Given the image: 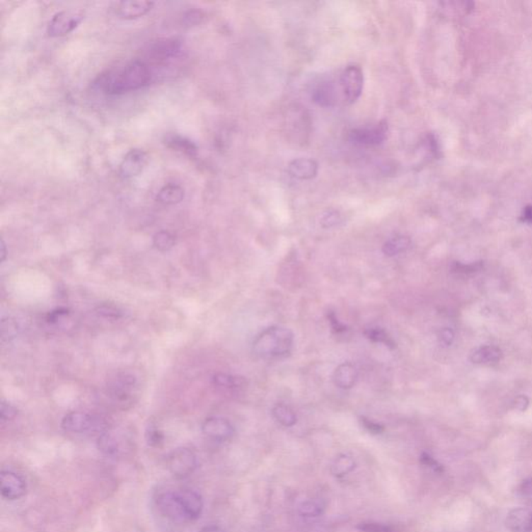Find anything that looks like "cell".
I'll return each mask as SVG.
<instances>
[{
    "label": "cell",
    "instance_id": "obj_41",
    "mask_svg": "<svg viewBox=\"0 0 532 532\" xmlns=\"http://www.w3.org/2000/svg\"><path fill=\"white\" fill-rule=\"evenodd\" d=\"M528 405L529 400L526 396H519V398H516L515 407L516 410H519V411H525V410L527 409V407H528Z\"/></svg>",
    "mask_w": 532,
    "mask_h": 532
},
{
    "label": "cell",
    "instance_id": "obj_20",
    "mask_svg": "<svg viewBox=\"0 0 532 532\" xmlns=\"http://www.w3.org/2000/svg\"><path fill=\"white\" fill-rule=\"evenodd\" d=\"M119 438L112 432H103L98 438V449L108 456H119L122 446Z\"/></svg>",
    "mask_w": 532,
    "mask_h": 532
},
{
    "label": "cell",
    "instance_id": "obj_43",
    "mask_svg": "<svg viewBox=\"0 0 532 532\" xmlns=\"http://www.w3.org/2000/svg\"><path fill=\"white\" fill-rule=\"evenodd\" d=\"M198 532H226L221 527L216 526V525H208V526L203 527L200 529Z\"/></svg>",
    "mask_w": 532,
    "mask_h": 532
},
{
    "label": "cell",
    "instance_id": "obj_31",
    "mask_svg": "<svg viewBox=\"0 0 532 532\" xmlns=\"http://www.w3.org/2000/svg\"><path fill=\"white\" fill-rule=\"evenodd\" d=\"M147 441L151 446H161L163 442V432L157 429L156 427H150L147 432Z\"/></svg>",
    "mask_w": 532,
    "mask_h": 532
},
{
    "label": "cell",
    "instance_id": "obj_40",
    "mask_svg": "<svg viewBox=\"0 0 532 532\" xmlns=\"http://www.w3.org/2000/svg\"><path fill=\"white\" fill-rule=\"evenodd\" d=\"M439 338H440V341L443 345H450L454 339L453 332L450 329H443L442 331L440 332V335H439Z\"/></svg>",
    "mask_w": 532,
    "mask_h": 532
},
{
    "label": "cell",
    "instance_id": "obj_24",
    "mask_svg": "<svg viewBox=\"0 0 532 532\" xmlns=\"http://www.w3.org/2000/svg\"><path fill=\"white\" fill-rule=\"evenodd\" d=\"M166 144L172 149L180 151L190 156H195L198 152V148L190 139L180 137V135H170L166 139Z\"/></svg>",
    "mask_w": 532,
    "mask_h": 532
},
{
    "label": "cell",
    "instance_id": "obj_2",
    "mask_svg": "<svg viewBox=\"0 0 532 532\" xmlns=\"http://www.w3.org/2000/svg\"><path fill=\"white\" fill-rule=\"evenodd\" d=\"M294 334L286 328L272 327L265 330L253 342V352L260 358H282L290 354Z\"/></svg>",
    "mask_w": 532,
    "mask_h": 532
},
{
    "label": "cell",
    "instance_id": "obj_21",
    "mask_svg": "<svg viewBox=\"0 0 532 532\" xmlns=\"http://www.w3.org/2000/svg\"><path fill=\"white\" fill-rule=\"evenodd\" d=\"M212 380L217 387L229 390L243 389L248 386V381L245 378L232 374H216Z\"/></svg>",
    "mask_w": 532,
    "mask_h": 532
},
{
    "label": "cell",
    "instance_id": "obj_19",
    "mask_svg": "<svg viewBox=\"0 0 532 532\" xmlns=\"http://www.w3.org/2000/svg\"><path fill=\"white\" fill-rule=\"evenodd\" d=\"M183 199V188L177 184H166L159 190L156 196L157 201L163 205H175V204L180 203Z\"/></svg>",
    "mask_w": 532,
    "mask_h": 532
},
{
    "label": "cell",
    "instance_id": "obj_18",
    "mask_svg": "<svg viewBox=\"0 0 532 532\" xmlns=\"http://www.w3.org/2000/svg\"><path fill=\"white\" fill-rule=\"evenodd\" d=\"M502 358V352L497 347L493 345H485V347H478L471 354L472 362L475 364H487V363L499 362Z\"/></svg>",
    "mask_w": 532,
    "mask_h": 532
},
{
    "label": "cell",
    "instance_id": "obj_32",
    "mask_svg": "<svg viewBox=\"0 0 532 532\" xmlns=\"http://www.w3.org/2000/svg\"><path fill=\"white\" fill-rule=\"evenodd\" d=\"M358 528L364 532H394L389 526L380 523H361Z\"/></svg>",
    "mask_w": 532,
    "mask_h": 532
},
{
    "label": "cell",
    "instance_id": "obj_25",
    "mask_svg": "<svg viewBox=\"0 0 532 532\" xmlns=\"http://www.w3.org/2000/svg\"><path fill=\"white\" fill-rule=\"evenodd\" d=\"M354 468H356V462L354 458L347 454H341L332 463L331 472L336 478H343L349 474Z\"/></svg>",
    "mask_w": 532,
    "mask_h": 532
},
{
    "label": "cell",
    "instance_id": "obj_12",
    "mask_svg": "<svg viewBox=\"0 0 532 532\" xmlns=\"http://www.w3.org/2000/svg\"><path fill=\"white\" fill-rule=\"evenodd\" d=\"M0 487L2 497L6 500H17L23 497L26 492V482L23 478L8 470L0 474Z\"/></svg>",
    "mask_w": 532,
    "mask_h": 532
},
{
    "label": "cell",
    "instance_id": "obj_16",
    "mask_svg": "<svg viewBox=\"0 0 532 532\" xmlns=\"http://www.w3.org/2000/svg\"><path fill=\"white\" fill-rule=\"evenodd\" d=\"M288 172L294 178L299 180H310L316 176L318 165L309 158H298L292 161L288 166Z\"/></svg>",
    "mask_w": 532,
    "mask_h": 532
},
{
    "label": "cell",
    "instance_id": "obj_39",
    "mask_svg": "<svg viewBox=\"0 0 532 532\" xmlns=\"http://www.w3.org/2000/svg\"><path fill=\"white\" fill-rule=\"evenodd\" d=\"M482 263H475V265H461V263L456 262L453 265L454 272H474V270H480Z\"/></svg>",
    "mask_w": 532,
    "mask_h": 532
},
{
    "label": "cell",
    "instance_id": "obj_10",
    "mask_svg": "<svg viewBox=\"0 0 532 532\" xmlns=\"http://www.w3.org/2000/svg\"><path fill=\"white\" fill-rule=\"evenodd\" d=\"M388 126L386 122L371 128H358L352 130L349 139L352 143L362 146H376L382 144L387 137Z\"/></svg>",
    "mask_w": 532,
    "mask_h": 532
},
{
    "label": "cell",
    "instance_id": "obj_9",
    "mask_svg": "<svg viewBox=\"0 0 532 532\" xmlns=\"http://www.w3.org/2000/svg\"><path fill=\"white\" fill-rule=\"evenodd\" d=\"M135 386L137 380L134 376L132 374H122L110 383L108 390L110 396L116 403L119 405H127L132 401Z\"/></svg>",
    "mask_w": 532,
    "mask_h": 532
},
{
    "label": "cell",
    "instance_id": "obj_38",
    "mask_svg": "<svg viewBox=\"0 0 532 532\" xmlns=\"http://www.w3.org/2000/svg\"><path fill=\"white\" fill-rule=\"evenodd\" d=\"M66 314H68V310L65 309V308H59V309L54 310V311H51L50 313H48L46 320L50 323H57L61 317L66 316Z\"/></svg>",
    "mask_w": 532,
    "mask_h": 532
},
{
    "label": "cell",
    "instance_id": "obj_1",
    "mask_svg": "<svg viewBox=\"0 0 532 532\" xmlns=\"http://www.w3.org/2000/svg\"><path fill=\"white\" fill-rule=\"evenodd\" d=\"M152 69L141 59L100 75L96 84L108 95H122L149 86L154 81Z\"/></svg>",
    "mask_w": 532,
    "mask_h": 532
},
{
    "label": "cell",
    "instance_id": "obj_8",
    "mask_svg": "<svg viewBox=\"0 0 532 532\" xmlns=\"http://www.w3.org/2000/svg\"><path fill=\"white\" fill-rule=\"evenodd\" d=\"M364 75L358 66H349L340 77L341 90L349 103H354L362 94Z\"/></svg>",
    "mask_w": 532,
    "mask_h": 532
},
{
    "label": "cell",
    "instance_id": "obj_11",
    "mask_svg": "<svg viewBox=\"0 0 532 532\" xmlns=\"http://www.w3.org/2000/svg\"><path fill=\"white\" fill-rule=\"evenodd\" d=\"M202 432L210 440L224 442L229 440L234 434V427L230 421L221 417H210L202 424Z\"/></svg>",
    "mask_w": 532,
    "mask_h": 532
},
{
    "label": "cell",
    "instance_id": "obj_15",
    "mask_svg": "<svg viewBox=\"0 0 532 532\" xmlns=\"http://www.w3.org/2000/svg\"><path fill=\"white\" fill-rule=\"evenodd\" d=\"M154 2L152 1H122L117 4V13L120 17L126 20L137 19L145 16L152 10Z\"/></svg>",
    "mask_w": 532,
    "mask_h": 532
},
{
    "label": "cell",
    "instance_id": "obj_3",
    "mask_svg": "<svg viewBox=\"0 0 532 532\" xmlns=\"http://www.w3.org/2000/svg\"><path fill=\"white\" fill-rule=\"evenodd\" d=\"M183 54V45L177 39H163L151 44L146 51L147 61H144L152 69L153 74L157 71H165L170 68L175 62L178 61Z\"/></svg>",
    "mask_w": 532,
    "mask_h": 532
},
{
    "label": "cell",
    "instance_id": "obj_23",
    "mask_svg": "<svg viewBox=\"0 0 532 532\" xmlns=\"http://www.w3.org/2000/svg\"><path fill=\"white\" fill-rule=\"evenodd\" d=\"M411 245V239L407 236H396L386 241L383 245V253L388 257L396 256L405 252Z\"/></svg>",
    "mask_w": 532,
    "mask_h": 532
},
{
    "label": "cell",
    "instance_id": "obj_29",
    "mask_svg": "<svg viewBox=\"0 0 532 532\" xmlns=\"http://www.w3.org/2000/svg\"><path fill=\"white\" fill-rule=\"evenodd\" d=\"M299 514L303 516H318L323 513V507L318 501L308 500L301 503L299 507Z\"/></svg>",
    "mask_w": 532,
    "mask_h": 532
},
{
    "label": "cell",
    "instance_id": "obj_17",
    "mask_svg": "<svg viewBox=\"0 0 532 532\" xmlns=\"http://www.w3.org/2000/svg\"><path fill=\"white\" fill-rule=\"evenodd\" d=\"M358 380V370L350 363H343L334 372V383L340 389H350Z\"/></svg>",
    "mask_w": 532,
    "mask_h": 532
},
{
    "label": "cell",
    "instance_id": "obj_42",
    "mask_svg": "<svg viewBox=\"0 0 532 532\" xmlns=\"http://www.w3.org/2000/svg\"><path fill=\"white\" fill-rule=\"evenodd\" d=\"M523 221L532 224V206H527L525 207L524 212L522 214Z\"/></svg>",
    "mask_w": 532,
    "mask_h": 532
},
{
    "label": "cell",
    "instance_id": "obj_28",
    "mask_svg": "<svg viewBox=\"0 0 532 532\" xmlns=\"http://www.w3.org/2000/svg\"><path fill=\"white\" fill-rule=\"evenodd\" d=\"M176 243L174 235L168 231H159L153 237V245L161 252H168L174 248Z\"/></svg>",
    "mask_w": 532,
    "mask_h": 532
},
{
    "label": "cell",
    "instance_id": "obj_7",
    "mask_svg": "<svg viewBox=\"0 0 532 532\" xmlns=\"http://www.w3.org/2000/svg\"><path fill=\"white\" fill-rule=\"evenodd\" d=\"M83 14L79 11H63L57 13L48 24V35L51 37H64L69 35L81 23Z\"/></svg>",
    "mask_w": 532,
    "mask_h": 532
},
{
    "label": "cell",
    "instance_id": "obj_22",
    "mask_svg": "<svg viewBox=\"0 0 532 532\" xmlns=\"http://www.w3.org/2000/svg\"><path fill=\"white\" fill-rule=\"evenodd\" d=\"M314 102L321 106H332L336 102V92L332 83H323L319 86L312 95Z\"/></svg>",
    "mask_w": 532,
    "mask_h": 532
},
{
    "label": "cell",
    "instance_id": "obj_27",
    "mask_svg": "<svg viewBox=\"0 0 532 532\" xmlns=\"http://www.w3.org/2000/svg\"><path fill=\"white\" fill-rule=\"evenodd\" d=\"M364 334L369 340L374 341V342L382 343L390 349H395L396 347V343L394 342L393 339L380 328H370V329L365 330Z\"/></svg>",
    "mask_w": 532,
    "mask_h": 532
},
{
    "label": "cell",
    "instance_id": "obj_36",
    "mask_svg": "<svg viewBox=\"0 0 532 532\" xmlns=\"http://www.w3.org/2000/svg\"><path fill=\"white\" fill-rule=\"evenodd\" d=\"M328 319H329L330 323H331L332 331L337 332V334L347 331V327L338 320V318H337L332 312H330L328 314Z\"/></svg>",
    "mask_w": 532,
    "mask_h": 532
},
{
    "label": "cell",
    "instance_id": "obj_6",
    "mask_svg": "<svg viewBox=\"0 0 532 532\" xmlns=\"http://www.w3.org/2000/svg\"><path fill=\"white\" fill-rule=\"evenodd\" d=\"M64 431L71 434H84V432H98L103 429V420L91 414L83 412H72L66 414L62 421Z\"/></svg>",
    "mask_w": 532,
    "mask_h": 532
},
{
    "label": "cell",
    "instance_id": "obj_34",
    "mask_svg": "<svg viewBox=\"0 0 532 532\" xmlns=\"http://www.w3.org/2000/svg\"><path fill=\"white\" fill-rule=\"evenodd\" d=\"M361 423H362L363 427H365V429H367L368 432H371V434H382L383 432V425L378 424V423L374 422V421L369 420V419H366L365 417H362L361 418Z\"/></svg>",
    "mask_w": 532,
    "mask_h": 532
},
{
    "label": "cell",
    "instance_id": "obj_44",
    "mask_svg": "<svg viewBox=\"0 0 532 532\" xmlns=\"http://www.w3.org/2000/svg\"><path fill=\"white\" fill-rule=\"evenodd\" d=\"M6 243L4 241H1V261L6 260Z\"/></svg>",
    "mask_w": 532,
    "mask_h": 532
},
{
    "label": "cell",
    "instance_id": "obj_30",
    "mask_svg": "<svg viewBox=\"0 0 532 532\" xmlns=\"http://www.w3.org/2000/svg\"><path fill=\"white\" fill-rule=\"evenodd\" d=\"M97 313L99 316L105 317V318L119 319L122 316V311L116 306L102 305L97 309Z\"/></svg>",
    "mask_w": 532,
    "mask_h": 532
},
{
    "label": "cell",
    "instance_id": "obj_4",
    "mask_svg": "<svg viewBox=\"0 0 532 532\" xmlns=\"http://www.w3.org/2000/svg\"><path fill=\"white\" fill-rule=\"evenodd\" d=\"M159 513L176 523L188 522L179 490H166L156 497Z\"/></svg>",
    "mask_w": 532,
    "mask_h": 532
},
{
    "label": "cell",
    "instance_id": "obj_37",
    "mask_svg": "<svg viewBox=\"0 0 532 532\" xmlns=\"http://www.w3.org/2000/svg\"><path fill=\"white\" fill-rule=\"evenodd\" d=\"M421 462H422V464L427 466V467L432 468L434 471H442V467H441V465L439 464V463L436 462L434 458H432V456H429V454L427 453L422 454V456H421Z\"/></svg>",
    "mask_w": 532,
    "mask_h": 532
},
{
    "label": "cell",
    "instance_id": "obj_13",
    "mask_svg": "<svg viewBox=\"0 0 532 532\" xmlns=\"http://www.w3.org/2000/svg\"><path fill=\"white\" fill-rule=\"evenodd\" d=\"M148 163V155L141 149L130 150L124 157L120 165V175L122 178L130 179L143 172Z\"/></svg>",
    "mask_w": 532,
    "mask_h": 532
},
{
    "label": "cell",
    "instance_id": "obj_5",
    "mask_svg": "<svg viewBox=\"0 0 532 532\" xmlns=\"http://www.w3.org/2000/svg\"><path fill=\"white\" fill-rule=\"evenodd\" d=\"M198 466L196 454L188 449H177L168 454L166 467L177 478H188Z\"/></svg>",
    "mask_w": 532,
    "mask_h": 532
},
{
    "label": "cell",
    "instance_id": "obj_14",
    "mask_svg": "<svg viewBox=\"0 0 532 532\" xmlns=\"http://www.w3.org/2000/svg\"><path fill=\"white\" fill-rule=\"evenodd\" d=\"M505 524L511 532H532V509L516 507L507 514Z\"/></svg>",
    "mask_w": 532,
    "mask_h": 532
},
{
    "label": "cell",
    "instance_id": "obj_26",
    "mask_svg": "<svg viewBox=\"0 0 532 532\" xmlns=\"http://www.w3.org/2000/svg\"><path fill=\"white\" fill-rule=\"evenodd\" d=\"M272 415H274V419H276L280 424H282L283 427H294V425L296 424V421H298L296 413H294L288 405H282V403L277 405L276 407H274V410H272Z\"/></svg>",
    "mask_w": 532,
    "mask_h": 532
},
{
    "label": "cell",
    "instance_id": "obj_33",
    "mask_svg": "<svg viewBox=\"0 0 532 532\" xmlns=\"http://www.w3.org/2000/svg\"><path fill=\"white\" fill-rule=\"evenodd\" d=\"M0 415L2 421L12 420L18 415V410L10 403L2 401L0 405Z\"/></svg>",
    "mask_w": 532,
    "mask_h": 532
},
{
    "label": "cell",
    "instance_id": "obj_35",
    "mask_svg": "<svg viewBox=\"0 0 532 532\" xmlns=\"http://www.w3.org/2000/svg\"><path fill=\"white\" fill-rule=\"evenodd\" d=\"M339 219H340V216H339L338 212H328L321 219V224H323V227H332V226L338 224Z\"/></svg>",
    "mask_w": 532,
    "mask_h": 532
}]
</instances>
